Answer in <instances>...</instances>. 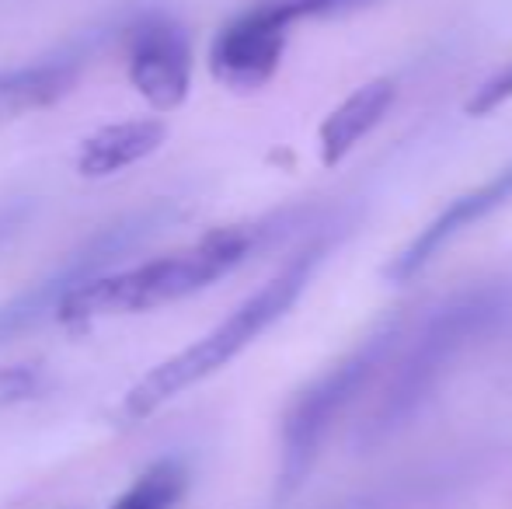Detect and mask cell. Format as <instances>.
<instances>
[{"instance_id":"1","label":"cell","mask_w":512,"mask_h":509,"mask_svg":"<svg viewBox=\"0 0 512 509\" xmlns=\"http://www.w3.org/2000/svg\"><path fill=\"white\" fill-rule=\"evenodd\" d=\"M512 325V276H485L405 318L394 349L366 398L352 443L359 454L405 433L457 370Z\"/></svg>"},{"instance_id":"2","label":"cell","mask_w":512,"mask_h":509,"mask_svg":"<svg viewBox=\"0 0 512 509\" xmlns=\"http://www.w3.org/2000/svg\"><path fill=\"white\" fill-rule=\"evenodd\" d=\"M307 220L310 210L297 206V210H279L269 213V217L244 220V224L216 227V231L203 234L199 241L178 248V252L95 279L56 311V321L67 328H84L102 318H112V314H143L178 304V300L234 276L241 265H248L265 248H276Z\"/></svg>"},{"instance_id":"3","label":"cell","mask_w":512,"mask_h":509,"mask_svg":"<svg viewBox=\"0 0 512 509\" xmlns=\"http://www.w3.org/2000/svg\"><path fill=\"white\" fill-rule=\"evenodd\" d=\"M335 234H317L314 241H307L269 283L258 286L251 297H244L234 311L223 321H216L206 335H199L192 346H185L182 353L168 356L164 363H157L154 370L140 377L126 394H122L119 419L122 422H143L154 412H161L168 401H175L178 394H185L189 387L209 381L213 374H220L227 363H234L248 346H255L272 325L286 318L293 311L300 297L307 293L310 279L317 276L321 262L328 258Z\"/></svg>"},{"instance_id":"4","label":"cell","mask_w":512,"mask_h":509,"mask_svg":"<svg viewBox=\"0 0 512 509\" xmlns=\"http://www.w3.org/2000/svg\"><path fill=\"white\" fill-rule=\"evenodd\" d=\"M405 314H394L384 325L373 328L366 339H359L345 356H338L331 367H324L307 387L293 394L279 422V464H276V506H286L297 499V492L314 475L324 447L335 436L338 426H345L349 412L370 398L380 370L394 349Z\"/></svg>"},{"instance_id":"5","label":"cell","mask_w":512,"mask_h":509,"mask_svg":"<svg viewBox=\"0 0 512 509\" xmlns=\"http://www.w3.org/2000/svg\"><path fill=\"white\" fill-rule=\"evenodd\" d=\"M178 217H182L178 199H150V203L105 220L91 238L70 248L63 262H56L49 272L32 279L14 297L0 300V349L25 339L28 332H39L46 321H56V311L77 290L108 276L126 255L140 252L154 238H161Z\"/></svg>"},{"instance_id":"6","label":"cell","mask_w":512,"mask_h":509,"mask_svg":"<svg viewBox=\"0 0 512 509\" xmlns=\"http://www.w3.org/2000/svg\"><path fill=\"white\" fill-rule=\"evenodd\" d=\"M297 21L283 0H255L237 11L209 46V70L230 91H258L276 77Z\"/></svg>"},{"instance_id":"7","label":"cell","mask_w":512,"mask_h":509,"mask_svg":"<svg viewBox=\"0 0 512 509\" xmlns=\"http://www.w3.org/2000/svg\"><path fill=\"white\" fill-rule=\"evenodd\" d=\"M192 35L178 18L147 11L126 25V77L154 112H175L192 91Z\"/></svg>"},{"instance_id":"8","label":"cell","mask_w":512,"mask_h":509,"mask_svg":"<svg viewBox=\"0 0 512 509\" xmlns=\"http://www.w3.org/2000/svg\"><path fill=\"white\" fill-rule=\"evenodd\" d=\"M512 203V161L502 164L492 178L478 182L474 189L460 192L457 199L443 206L408 245H401L394 252L391 262L384 265V279L391 286H405L411 279H418L432 262L439 258L443 248H450L460 234H467L471 227H478L481 220L495 217L499 210H506Z\"/></svg>"},{"instance_id":"9","label":"cell","mask_w":512,"mask_h":509,"mask_svg":"<svg viewBox=\"0 0 512 509\" xmlns=\"http://www.w3.org/2000/svg\"><path fill=\"white\" fill-rule=\"evenodd\" d=\"M102 39L105 28H91V32L70 39L67 46H60L56 53L0 70V123L25 116V112L49 109L60 98H67L84 70L91 67Z\"/></svg>"},{"instance_id":"10","label":"cell","mask_w":512,"mask_h":509,"mask_svg":"<svg viewBox=\"0 0 512 509\" xmlns=\"http://www.w3.org/2000/svg\"><path fill=\"white\" fill-rule=\"evenodd\" d=\"M467 475H471L467 461L425 464V468H411L377 485H366V489L324 509H432L443 499H450L467 482Z\"/></svg>"},{"instance_id":"11","label":"cell","mask_w":512,"mask_h":509,"mask_svg":"<svg viewBox=\"0 0 512 509\" xmlns=\"http://www.w3.org/2000/svg\"><path fill=\"white\" fill-rule=\"evenodd\" d=\"M394 98H398V81L394 77H373L363 88L352 91L342 105H335L331 116L317 129V157H321L324 168L342 164L352 154V147H359L373 129L384 123Z\"/></svg>"},{"instance_id":"12","label":"cell","mask_w":512,"mask_h":509,"mask_svg":"<svg viewBox=\"0 0 512 509\" xmlns=\"http://www.w3.org/2000/svg\"><path fill=\"white\" fill-rule=\"evenodd\" d=\"M164 140H168V123L154 116L102 126L77 150V175L112 178L119 171L133 168V164L147 161L150 154H157L164 147Z\"/></svg>"},{"instance_id":"13","label":"cell","mask_w":512,"mask_h":509,"mask_svg":"<svg viewBox=\"0 0 512 509\" xmlns=\"http://www.w3.org/2000/svg\"><path fill=\"white\" fill-rule=\"evenodd\" d=\"M192 482V471L182 457L154 461L108 509H178Z\"/></svg>"},{"instance_id":"14","label":"cell","mask_w":512,"mask_h":509,"mask_svg":"<svg viewBox=\"0 0 512 509\" xmlns=\"http://www.w3.org/2000/svg\"><path fill=\"white\" fill-rule=\"evenodd\" d=\"M506 102H512V60L502 63L492 77H485V81L474 88V95L467 98L464 109H467V116L481 119V116H492V112L502 109Z\"/></svg>"},{"instance_id":"15","label":"cell","mask_w":512,"mask_h":509,"mask_svg":"<svg viewBox=\"0 0 512 509\" xmlns=\"http://www.w3.org/2000/svg\"><path fill=\"white\" fill-rule=\"evenodd\" d=\"M290 18L297 21H310V18H342V14L363 11V7H373L380 0H283Z\"/></svg>"},{"instance_id":"16","label":"cell","mask_w":512,"mask_h":509,"mask_svg":"<svg viewBox=\"0 0 512 509\" xmlns=\"http://www.w3.org/2000/svg\"><path fill=\"white\" fill-rule=\"evenodd\" d=\"M32 217H35L32 199H14V203L0 206V245H4L7 238H14V234H18Z\"/></svg>"}]
</instances>
